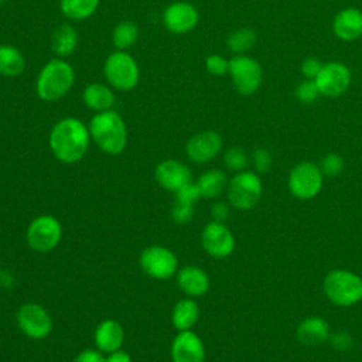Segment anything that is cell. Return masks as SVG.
Here are the masks:
<instances>
[{
    "instance_id": "6da1fadb",
    "label": "cell",
    "mask_w": 362,
    "mask_h": 362,
    "mask_svg": "<svg viewBox=\"0 0 362 362\" xmlns=\"http://www.w3.org/2000/svg\"><path fill=\"white\" fill-rule=\"evenodd\" d=\"M89 127L78 117L58 120L49 132V148L65 164H74L83 158L90 143Z\"/></svg>"
},
{
    "instance_id": "7a4b0ae2",
    "label": "cell",
    "mask_w": 362,
    "mask_h": 362,
    "mask_svg": "<svg viewBox=\"0 0 362 362\" xmlns=\"http://www.w3.org/2000/svg\"><path fill=\"white\" fill-rule=\"evenodd\" d=\"M90 139L109 156L120 154L127 146V127L123 117L113 109L98 112L89 124Z\"/></svg>"
},
{
    "instance_id": "3957f363",
    "label": "cell",
    "mask_w": 362,
    "mask_h": 362,
    "mask_svg": "<svg viewBox=\"0 0 362 362\" xmlns=\"http://www.w3.org/2000/svg\"><path fill=\"white\" fill-rule=\"evenodd\" d=\"M75 85L74 66L64 58H52L42 65L35 79V93L44 102L62 99Z\"/></svg>"
},
{
    "instance_id": "277c9868",
    "label": "cell",
    "mask_w": 362,
    "mask_h": 362,
    "mask_svg": "<svg viewBox=\"0 0 362 362\" xmlns=\"http://www.w3.org/2000/svg\"><path fill=\"white\" fill-rule=\"evenodd\" d=\"M325 297L338 307H351L362 300V277L354 272L335 269L322 283Z\"/></svg>"
},
{
    "instance_id": "5b68a950",
    "label": "cell",
    "mask_w": 362,
    "mask_h": 362,
    "mask_svg": "<svg viewBox=\"0 0 362 362\" xmlns=\"http://www.w3.org/2000/svg\"><path fill=\"white\" fill-rule=\"evenodd\" d=\"M103 76L115 90L129 92L140 81V68L127 51L116 49L103 62Z\"/></svg>"
},
{
    "instance_id": "8992f818",
    "label": "cell",
    "mask_w": 362,
    "mask_h": 362,
    "mask_svg": "<svg viewBox=\"0 0 362 362\" xmlns=\"http://www.w3.org/2000/svg\"><path fill=\"white\" fill-rule=\"evenodd\" d=\"M229 204L240 211H249L257 205L262 197V181L252 171H239L226 185Z\"/></svg>"
},
{
    "instance_id": "52a82bcc",
    "label": "cell",
    "mask_w": 362,
    "mask_h": 362,
    "mask_svg": "<svg viewBox=\"0 0 362 362\" xmlns=\"http://www.w3.org/2000/svg\"><path fill=\"white\" fill-rule=\"evenodd\" d=\"M62 238V226L52 215H40L34 218L27 228L28 246L40 253L51 252L58 246Z\"/></svg>"
},
{
    "instance_id": "ba28073f",
    "label": "cell",
    "mask_w": 362,
    "mask_h": 362,
    "mask_svg": "<svg viewBox=\"0 0 362 362\" xmlns=\"http://www.w3.org/2000/svg\"><path fill=\"white\" fill-rule=\"evenodd\" d=\"M139 264L147 276L156 280H168L178 269V259L171 249L151 245L140 253Z\"/></svg>"
},
{
    "instance_id": "9c48e42d",
    "label": "cell",
    "mask_w": 362,
    "mask_h": 362,
    "mask_svg": "<svg viewBox=\"0 0 362 362\" xmlns=\"http://www.w3.org/2000/svg\"><path fill=\"white\" fill-rule=\"evenodd\" d=\"M324 175L311 161L298 163L288 174V189L298 199H311L322 188Z\"/></svg>"
},
{
    "instance_id": "30bf717a",
    "label": "cell",
    "mask_w": 362,
    "mask_h": 362,
    "mask_svg": "<svg viewBox=\"0 0 362 362\" xmlns=\"http://www.w3.org/2000/svg\"><path fill=\"white\" fill-rule=\"evenodd\" d=\"M228 74L232 78L235 89L240 95L255 93L262 83L260 64L247 55H235L229 59Z\"/></svg>"
},
{
    "instance_id": "8fae6325",
    "label": "cell",
    "mask_w": 362,
    "mask_h": 362,
    "mask_svg": "<svg viewBox=\"0 0 362 362\" xmlns=\"http://www.w3.org/2000/svg\"><path fill=\"white\" fill-rule=\"evenodd\" d=\"M17 325L31 339H44L52 331L49 313L37 303H25L17 310Z\"/></svg>"
},
{
    "instance_id": "7c38bea8",
    "label": "cell",
    "mask_w": 362,
    "mask_h": 362,
    "mask_svg": "<svg viewBox=\"0 0 362 362\" xmlns=\"http://www.w3.org/2000/svg\"><path fill=\"white\" fill-rule=\"evenodd\" d=\"M201 245L211 257L225 259L235 249V238L223 222L211 221L202 229Z\"/></svg>"
},
{
    "instance_id": "4fadbf2b",
    "label": "cell",
    "mask_w": 362,
    "mask_h": 362,
    "mask_svg": "<svg viewBox=\"0 0 362 362\" xmlns=\"http://www.w3.org/2000/svg\"><path fill=\"white\" fill-rule=\"evenodd\" d=\"M161 21L170 33L182 35L198 25L199 13L197 7L188 1H174L164 8Z\"/></svg>"
},
{
    "instance_id": "5bb4252c",
    "label": "cell",
    "mask_w": 362,
    "mask_h": 362,
    "mask_svg": "<svg viewBox=\"0 0 362 362\" xmlns=\"http://www.w3.org/2000/svg\"><path fill=\"white\" fill-rule=\"evenodd\" d=\"M314 81L321 95L335 98L348 89L351 83V71L341 62H329L322 65Z\"/></svg>"
},
{
    "instance_id": "9a60e30c",
    "label": "cell",
    "mask_w": 362,
    "mask_h": 362,
    "mask_svg": "<svg viewBox=\"0 0 362 362\" xmlns=\"http://www.w3.org/2000/svg\"><path fill=\"white\" fill-rule=\"evenodd\" d=\"M222 150V137L214 130H204L189 137L185 153L192 163L204 164L214 160Z\"/></svg>"
},
{
    "instance_id": "2e32d148",
    "label": "cell",
    "mask_w": 362,
    "mask_h": 362,
    "mask_svg": "<svg viewBox=\"0 0 362 362\" xmlns=\"http://www.w3.org/2000/svg\"><path fill=\"white\" fill-rule=\"evenodd\" d=\"M173 362H204L205 346L202 339L191 329L178 331L171 342Z\"/></svg>"
},
{
    "instance_id": "e0dca14e",
    "label": "cell",
    "mask_w": 362,
    "mask_h": 362,
    "mask_svg": "<svg viewBox=\"0 0 362 362\" xmlns=\"http://www.w3.org/2000/svg\"><path fill=\"white\" fill-rule=\"evenodd\" d=\"M154 177L164 189L171 192H175L192 181V174L188 165L174 158L160 161L154 170Z\"/></svg>"
},
{
    "instance_id": "ac0fdd59",
    "label": "cell",
    "mask_w": 362,
    "mask_h": 362,
    "mask_svg": "<svg viewBox=\"0 0 362 362\" xmlns=\"http://www.w3.org/2000/svg\"><path fill=\"white\" fill-rule=\"evenodd\" d=\"M329 335L328 322L318 315L304 318L296 328L297 339L307 346H318L329 339Z\"/></svg>"
},
{
    "instance_id": "d6986e66",
    "label": "cell",
    "mask_w": 362,
    "mask_h": 362,
    "mask_svg": "<svg viewBox=\"0 0 362 362\" xmlns=\"http://www.w3.org/2000/svg\"><path fill=\"white\" fill-rule=\"evenodd\" d=\"M95 345L102 352H113L120 349L124 341V331L119 321L107 318L98 324L95 334H93Z\"/></svg>"
},
{
    "instance_id": "ffe728a7",
    "label": "cell",
    "mask_w": 362,
    "mask_h": 362,
    "mask_svg": "<svg viewBox=\"0 0 362 362\" xmlns=\"http://www.w3.org/2000/svg\"><path fill=\"white\" fill-rule=\"evenodd\" d=\"M335 35L344 41H354L362 35V11L359 8L341 10L332 23Z\"/></svg>"
},
{
    "instance_id": "44dd1931",
    "label": "cell",
    "mask_w": 362,
    "mask_h": 362,
    "mask_svg": "<svg viewBox=\"0 0 362 362\" xmlns=\"http://www.w3.org/2000/svg\"><path fill=\"white\" fill-rule=\"evenodd\" d=\"M177 283L182 293L189 297L204 296L209 290L208 274L197 266H185L177 273Z\"/></svg>"
},
{
    "instance_id": "7402d4cb",
    "label": "cell",
    "mask_w": 362,
    "mask_h": 362,
    "mask_svg": "<svg viewBox=\"0 0 362 362\" xmlns=\"http://www.w3.org/2000/svg\"><path fill=\"white\" fill-rule=\"evenodd\" d=\"M82 100L90 110L98 113V112H105L112 109L115 105L116 96H115L113 88L109 86L107 83L92 82L88 86H85L82 92Z\"/></svg>"
},
{
    "instance_id": "603a6c76",
    "label": "cell",
    "mask_w": 362,
    "mask_h": 362,
    "mask_svg": "<svg viewBox=\"0 0 362 362\" xmlns=\"http://www.w3.org/2000/svg\"><path fill=\"white\" fill-rule=\"evenodd\" d=\"M78 47V31L69 24L64 23L58 25L51 35V48L57 58H66L75 52Z\"/></svg>"
},
{
    "instance_id": "cb8c5ba5",
    "label": "cell",
    "mask_w": 362,
    "mask_h": 362,
    "mask_svg": "<svg viewBox=\"0 0 362 362\" xmlns=\"http://www.w3.org/2000/svg\"><path fill=\"white\" fill-rule=\"evenodd\" d=\"M25 65H27L25 57L17 47L11 44L0 45V76H4V78L18 76L24 72Z\"/></svg>"
},
{
    "instance_id": "d4e9b609",
    "label": "cell",
    "mask_w": 362,
    "mask_h": 362,
    "mask_svg": "<svg viewBox=\"0 0 362 362\" xmlns=\"http://www.w3.org/2000/svg\"><path fill=\"white\" fill-rule=\"evenodd\" d=\"M199 318V307L192 298H181L171 311V322L178 331L191 329Z\"/></svg>"
},
{
    "instance_id": "484cf974",
    "label": "cell",
    "mask_w": 362,
    "mask_h": 362,
    "mask_svg": "<svg viewBox=\"0 0 362 362\" xmlns=\"http://www.w3.org/2000/svg\"><path fill=\"white\" fill-rule=\"evenodd\" d=\"M201 197L204 198H218L228 185V180L223 171L212 168L201 174L197 181Z\"/></svg>"
},
{
    "instance_id": "4316f807",
    "label": "cell",
    "mask_w": 362,
    "mask_h": 362,
    "mask_svg": "<svg viewBox=\"0 0 362 362\" xmlns=\"http://www.w3.org/2000/svg\"><path fill=\"white\" fill-rule=\"evenodd\" d=\"M99 4L100 0H59V10L68 20L82 21L92 17Z\"/></svg>"
},
{
    "instance_id": "83f0119b",
    "label": "cell",
    "mask_w": 362,
    "mask_h": 362,
    "mask_svg": "<svg viewBox=\"0 0 362 362\" xmlns=\"http://www.w3.org/2000/svg\"><path fill=\"white\" fill-rule=\"evenodd\" d=\"M140 37V30L136 23L130 20L120 21L115 25L112 31V42L113 47L119 51H127L132 48Z\"/></svg>"
},
{
    "instance_id": "f1b7e54d",
    "label": "cell",
    "mask_w": 362,
    "mask_h": 362,
    "mask_svg": "<svg viewBox=\"0 0 362 362\" xmlns=\"http://www.w3.org/2000/svg\"><path fill=\"white\" fill-rule=\"evenodd\" d=\"M256 33L252 28L245 27L232 31L226 38V45L235 55H242L256 44Z\"/></svg>"
},
{
    "instance_id": "f546056e",
    "label": "cell",
    "mask_w": 362,
    "mask_h": 362,
    "mask_svg": "<svg viewBox=\"0 0 362 362\" xmlns=\"http://www.w3.org/2000/svg\"><path fill=\"white\" fill-rule=\"evenodd\" d=\"M223 163L232 171H243L247 165V154L240 147H229L223 153Z\"/></svg>"
},
{
    "instance_id": "4dcf8cb0",
    "label": "cell",
    "mask_w": 362,
    "mask_h": 362,
    "mask_svg": "<svg viewBox=\"0 0 362 362\" xmlns=\"http://www.w3.org/2000/svg\"><path fill=\"white\" fill-rule=\"evenodd\" d=\"M320 170L322 175L337 177L344 170V158L337 153H327L320 161Z\"/></svg>"
},
{
    "instance_id": "1f68e13d",
    "label": "cell",
    "mask_w": 362,
    "mask_h": 362,
    "mask_svg": "<svg viewBox=\"0 0 362 362\" xmlns=\"http://www.w3.org/2000/svg\"><path fill=\"white\" fill-rule=\"evenodd\" d=\"M192 216H194V204L174 199V204L171 206V219L177 225L188 223L192 219Z\"/></svg>"
},
{
    "instance_id": "d6a6232c",
    "label": "cell",
    "mask_w": 362,
    "mask_h": 362,
    "mask_svg": "<svg viewBox=\"0 0 362 362\" xmlns=\"http://www.w3.org/2000/svg\"><path fill=\"white\" fill-rule=\"evenodd\" d=\"M320 90L317 88V83L314 79H305L303 81L297 89H296V96L297 99L304 103V105H311L317 100V98L320 96Z\"/></svg>"
},
{
    "instance_id": "836d02e7",
    "label": "cell",
    "mask_w": 362,
    "mask_h": 362,
    "mask_svg": "<svg viewBox=\"0 0 362 362\" xmlns=\"http://www.w3.org/2000/svg\"><path fill=\"white\" fill-rule=\"evenodd\" d=\"M205 68L206 71L214 75V76H221L225 75L228 72L229 68V61L225 59L222 55L219 54H211L206 57L205 59Z\"/></svg>"
},
{
    "instance_id": "e575fe53",
    "label": "cell",
    "mask_w": 362,
    "mask_h": 362,
    "mask_svg": "<svg viewBox=\"0 0 362 362\" xmlns=\"http://www.w3.org/2000/svg\"><path fill=\"white\" fill-rule=\"evenodd\" d=\"M174 198L178 201H184V202H189V204H195L199 198H201V192L198 189L197 182L194 184L192 181L185 184L184 187H181L180 189H177L174 192Z\"/></svg>"
},
{
    "instance_id": "d590c367",
    "label": "cell",
    "mask_w": 362,
    "mask_h": 362,
    "mask_svg": "<svg viewBox=\"0 0 362 362\" xmlns=\"http://www.w3.org/2000/svg\"><path fill=\"white\" fill-rule=\"evenodd\" d=\"M253 165L259 174L267 173L272 167V154L266 148H256L252 156Z\"/></svg>"
},
{
    "instance_id": "8d00e7d4",
    "label": "cell",
    "mask_w": 362,
    "mask_h": 362,
    "mask_svg": "<svg viewBox=\"0 0 362 362\" xmlns=\"http://www.w3.org/2000/svg\"><path fill=\"white\" fill-rule=\"evenodd\" d=\"M329 341L334 349L337 351H348L354 348V338L346 331H337L329 335Z\"/></svg>"
},
{
    "instance_id": "74e56055",
    "label": "cell",
    "mask_w": 362,
    "mask_h": 362,
    "mask_svg": "<svg viewBox=\"0 0 362 362\" xmlns=\"http://www.w3.org/2000/svg\"><path fill=\"white\" fill-rule=\"evenodd\" d=\"M322 68V64L317 59V58H305L303 62H301V74L307 78V79H315L318 72L321 71Z\"/></svg>"
},
{
    "instance_id": "f35d334b",
    "label": "cell",
    "mask_w": 362,
    "mask_h": 362,
    "mask_svg": "<svg viewBox=\"0 0 362 362\" xmlns=\"http://www.w3.org/2000/svg\"><path fill=\"white\" fill-rule=\"evenodd\" d=\"M74 362H106V356L99 349H83L81 351Z\"/></svg>"
},
{
    "instance_id": "ab89813d",
    "label": "cell",
    "mask_w": 362,
    "mask_h": 362,
    "mask_svg": "<svg viewBox=\"0 0 362 362\" xmlns=\"http://www.w3.org/2000/svg\"><path fill=\"white\" fill-rule=\"evenodd\" d=\"M229 214H230V209H229V206H228L225 202H215V204L211 206V216H212V221L225 222V221L229 218Z\"/></svg>"
},
{
    "instance_id": "60d3db41",
    "label": "cell",
    "mask_w": 362,
    "mask_h": 362,
    "mask_svg": "<svg viewBox=\"0 0 362 362\" xmlns=\"http://www.w3.org/2000/svg\"><path fill=\"white\" fill-rule=\"evenodd\" d=\"M106 362H132V358L126 351L116 349V351L107 354Z\"/></svg>"
},
{
    "instance_id": "b9f144b4",
    "label": "cell",
    "mask_w": 362,
    "mask_h": 362,
    "mask_svg": "<svg viewBox=\"0 0 362 362\" xmlns=\"http://www.w3.org/2000/svg\"><path fill=\"white\" fill-rule=\"evenodd\" d=\"M4 1H7V0H0V3H4Z\"/></svg>"
}]
</instances>
